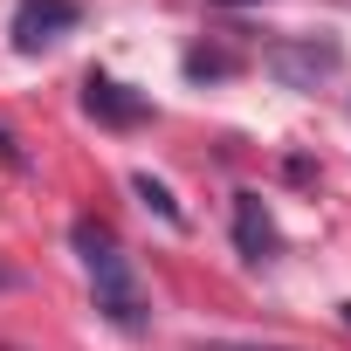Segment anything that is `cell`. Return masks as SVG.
<instances>
[{
    "label": "cell",
    "instance_id": "6da1fadb",
    "mask_svg": "<svg viewBox=\"0 0 351 351\" xmlns=\"http://www.w3.org/2000/svg\"><path fill=\"white\" fill-rule=\"evenodd\" d=\"M69 241H76V255H83V269H90L97 310H104L117 330H138V324H145V303H138V276H131L124 241H117L104 221H76V228H69Z\"/></svg>",
    "mask_w": 351,
    "mask_h": 351
},
{
    "label": "cell",
    "instance_id": "7a4b0ae2",
    "mask_svg": "<svg viewBox=\"0 0 351 351\" xmlns=\"http://www.w3.org/2000/svg\"><path fill=\"white\" fill-rule=\"evenodd\" d=\"M83 110L97 117V124H117V131H131V124H145L152 117V97H138L131 83H117V76H83Z\"/></svg>",
    "mask_w": 351,
    "mask_h": 351
},
{
    "label": "cell",
    "instance_id": "3957f363",
    "mask_svg": "<svg viewBox=\"0 0 351 351\" xmlns=\"http://www.w3.org/2000/svg\"><path fill=\"white\" fill-rule=\"evenodd\" d=\"M83 21V8L76 0H14V49H49L56 35H69Z\"/></svg>",
    "mask_w": 351,
    "mask_h": 351
},
{
    "label": "cell",
    "instance_id": "277c9868",
    "mask_svg": "<svg viewBox=\"0 0 351 351\" xmlns=\"http://www.w3.org/2000/svg\"><path fill=\"white\" fill-rule=\"evenodd\" d=\"M269 69H276L289 90H317V76L337 69V49H330V42H276V49H269Z\"/></svg>",
    "mask_w": 351,
    "mask_h": 351
},
{
    "label": "cell",
    "instance_id": "5b68a950",
    "mask_svg": "<svg viewBox=\"0 0 351 351\" xmlns=\"http://www.w3.org/2000/svg\"><path fill=\"white\" fill-rule=\"evenodd\" d=\"M234 248H241L248 262H276L282 234H276V221H269L262 193H234Z\"/></svg>",
    "mask_w": 351,
    "mask_h": 351
},
{
    "label": "cell",
    "instance_id": "8992f818",
    "mask_svg": "<svg viewBox=\"0 0 351 351\" xmlns=\"http://www.w3.org/2000/svg\"><path fill=\"white\" fill-rule=\"evenodd\" d=\"M131 193H138L158 221H172V228L186 221V214H180V200H172V186H165V180H152V172H131Z\"/></svg>",
    "mask_w": 351,
    "mask_h": 351
},
{
    "label": "cell",
    "instance_id": "52a82bcc",
    "mask_svg": "<svg viewBox=\"0 0 351 351\" xmlns=\"http://www.w3.org/2000/svg\"><path fill=\"white\" fill-rule=\"evenodd\" d=\"M193 351H282V344H241V337H193Z\"/></svg>",
    "mask_w": 351,
    "mask_h": 351
},
{
    "label": "cell",
    "instance_id": "ba28073f",
    "mask_svg": "<svg viewBox=\"0 0 351 351\" xmlns=\"http://www.w3.org/2000/svg\"><path fill=\"white\" fill-rule=\"evenodd\" d=\"M344 324H351V303H344Z\"/></svg>",
    "mask_w": 351,
    "mask_h": 351
},
{
    "label": "cell",
    "instance_id": "9c48e42d",
    "mask_svg": "<svg viewBox=\"0 0 351 351\" xmlns=\"http://www.w3.org/2000/svg\"><path fill=\"white\" fill-rule=\"evenodd\" d=\"M0 282H8V269H0Z\"/></svg>",
    "mask_w": 351,
    "mask_h": 351
}]
</instances>
